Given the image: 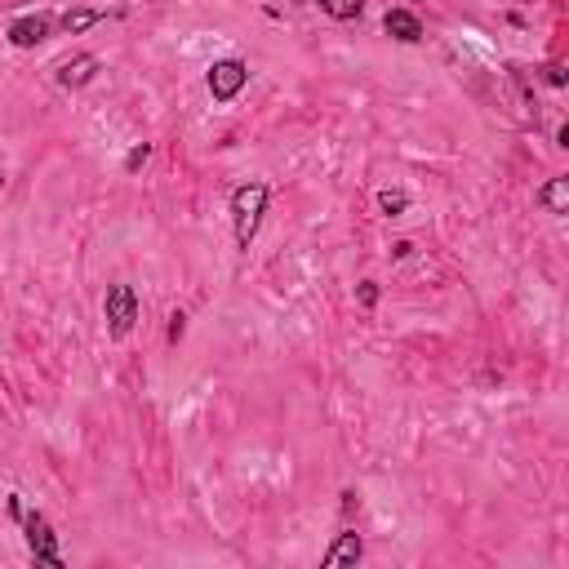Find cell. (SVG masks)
I'll return each instance as SVG.
<instances>
[{"label":"cell","mask_w":569,"mask_h":569,"mask_svg":"<svg viewBox=\"0 0 569 569\" xmlns=\"http://www.w3.org/2000/svg\"><path fill=\"white\" fill-rule=\"evenodd\" d=\"M263 209H267V187L263 183H249L241 192L232 196V218H236V241L249 245L263 223Z\"/></svg>","instance_id":"1"},{"label":"cell","mask_w":569,"mask_h":569,"mask_svg":"<svg viewBox=\"0 0 569 569\" xmlns=\"http://www.w3.org/2000/svg\"><path fill=\"white\" fill-rule=\"evenodd\" d=\"M103 316H107V329H112L116 338H125L129 329H134V321H138V298H134V289H129V285H112V289H107Z\"/></svg>","instance_id":"2"},{"label":"cell","mask_w":569,"mask_h":569,"mask_svg":"<svg viewBox=\"0 0 569 569\" xmlns=\"http://www.w3.org/2000/svg\"><path fill=\"white\" fill-rule=\"evenodd\" d=\"M245 81H249V67L241 58H223V63L209 67V94H214L218 103H232V98L245 89Z\"/></svg>","instance_id":"3"},{"label":"cell","mask_w":569,"mask_h":569,"mask_svg":"<svg viewBox=\"0 0 569 569\" xmlns=\"http://www.w3.org/2000/svg\"><path fill=\"white\" fill-rule=\"evenodd\" d=\"M27 547H32V556L41 565H63V556H58V538H54V529H49V521L41 512H32L27 516Z\"/></svg>","instance_id":"4"},{"label":"cell","mask_w":569,"mask_h":569,"mask_svg":"<svg viewBox=\"0 0 569 569\" xmlns=\"http://www.w3.org/2000/svg\"><path fill=\"white\" fill-rule=\"evenodd\" d=\"M49 36V18L45 14H32V18H18L14 27H9V45L18 49H36Z\"/></svg>","instance_id":"5"},{"label":"cell","mask_w":569,"mask_h":569,"mask_svg":"<svg viewBox=\"0 0 569 569\" xmlns=\"http://www.w3.org/2000/svg\"><path fill=\"white\" fill-rule=\"evenodd\" d=\"M383 27H387V36H392V41H405V45L423 41V23H418L409 9H387Z\"/></svg>","instance_id":"6"},{"label":"cell","mask_w":569,"mask_h":569,"mask_svg":"<svg viewBox=\"0 0 569 569\" xmlns=\"http://www.w3.org/2000/svg\"><path fill=\"white\" fill-rule=\"evenodd\" d=\"M94 72H98V58H94V54H81V58H72V63L58 67V85H63V89H76V85L94 81Z\"/></svg>","instance_id":"7"},{"label":"cell","mask_w":569,"mask_h":569,"mask_svg":"<svg viewBox=\"0 0 569 569\" xmlns=\"http://www.w3.org/2000/svg\"><path fill=\"white\" fill-rule=\"evenodd\" d=\"M361 561V534H338V543L325 552V565H356Z\"/></svg>","instance_id":"8"},{"label":"cell","mask_w":569,"mask_h":569,"mask_svg":"<svg viewBox=\"0 0 569 569\" xmlns=\"http://www.w3.org/2000/svg\"><path fill=\"white\" fill-rule=\"evenodd\" d=\"M538 201L552 209V214H565V209H569V178H552V183L538 192Z\"/></svg>","instance_id":"9"},{"label":"cell","mask_w":569,"mask_h":569,"mask_svg":"<svg viewBox=\"0 0 569 569\" xmlns=\"http://www.w3.org/2000/svg\"><path fill=\"white\" fill-rule=\"evenodd\" d=\"M98 18H103V9H67L63 18H58V23H63V32H85V27H94Z\"/></svg>","instance_id":"10"},{"label":"cell","mask_w":569,"mask_h":569,"mask_svg":"<svg viewBox=\"0 0 569 569\" xmlns=\"http://www.w3.org/2000/svg\"><path fill=\"white\" fill-rule=\"evenodd\" d=\"M321 9L329 18H338V23H347V18H361L365 0H321Z\"/></svg>","instance_id":"11"},{"label":"cell","mask_w":569,"mask_h":569,"mask_svg":"<svg viewBox=\"0 0 569 569\" xmlns=\"http://www.w3.org/2000/svg\"><path fill=\"white\" fill-rule=\"evenodd\" d=\"M378 205H383L387 214H401V209H405V196H401V192H383V196H378Z\"/></svg>","instance_id":"12"},{"label":"cell","mask_w":569,"mask_h":569,"mask_svg":"<svg viewBox=\"0 0 569 569\" xmlns=\"http://www.w3.org/2000/svg\"><path fill=\"white\" fill-rule=\"evenodd\" d=\"M147 156H152V147L143 143V147H134V152H129V161H125V165H129V169H138V165L147 161Z\"/></svg>","instance_id":"13"},{"label":"cell","mask_w":569,"mask_h":569,"mask_svg":"<svg viewBox=\"0 0 569 569\" xmlns=\"http://www.w3.org/2000/svg\"><path fill=\"white\" fill-rule=\"evenodd\" d=\"M178 338H183V312L169 316V343H178Z\"/></svg>","instance_id":"14"},{"label":"cell","mask_w":569,"mask_h":569,"mask_svg":"<svg viewBox=\"0 0 569 569\" xmlns=\"http://www.w3.org/2000/svg\"><path fill=\"white\" fill-rule=\"evenodd\" d=\"M361 303H365V307H374V303H378V289H374V285H369V281L361 285Z\"/></svg>","instance_id":"15"},{"label":"cell","mask_w":569,"mask_h":569,"mask_svg":"<svg viewBox=\"0 0 569 569\" xmlns=\"http://www.w3.org/2000/svg\"><path fill=\"white\" fill-rule=\"evenodd\" d=\"M547 81H552V85H565V67H547Z\"/></svg>","instance_id":"16"},{"label":"cell","mask_w":569,"mask_h":569,"mask_svg":"<svg viewBox=\"0 0 569 569\" xmlns=\"http://www.w3.org/2000/svg\"><path fill=\"white\" fill-rule=\"evenodd\" d=\"M0 187H5V174H0Z\"/></svg>","instance_id":"17"}]
</instances>
